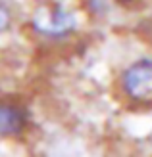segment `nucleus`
Masks as SVG:
<instances>
[{
    "mask_svg": "<svg viewBox=\"0 0 152 157\" xmlns=\"http://www.w3.org/2000/svg\"><path fill=\"white\" fill-rule=\"evenodd\" d=\"M33 29L46 38H64L71 35L77 27L75 15L64 6H41L33 13Z\"/></svg>",
    "mask_w": 152,
    "mask_h": 157,
    "instance_id": "2",
    "label": "nucleus"
},
{
    "mask_svg": "<svg viewBox=\"0 0 152 157\" xmlns=\"http://www.w3.org/2000/svg\"><path fill=\"white\" fill-rule=\"evenodd\" d=\"M146 33H148V40L152 42V23H150V25H148V31H146Z\"/></svg>",
    "mask_w": 152,
    "mask_h": 157,
    "instance_id": "5",
    "label": "nucleus"
},
{
    "mask_svg": "<svg viewBox=\"0 0 152 157\" xmlns=\"http://www.w3.org/2000/svg\"><path fill=\"white\" fill-rule=\"evenodd\" d=\"M27 127L25 109L0 101V136H18Z\"/></svg>",
    "mask_w": 152,
    "mask_h": 157,
    "instance_id": "3",
    "label": "nucleus"
},
{
    "mask_svg": "<svg viewBox=\"0 0 152 157\" xmlns=\"http://www.w3.org/2000/svg\"><path fill=\"white\" fill-rule=\"evenodd\" d=\"M119 92L137 107H152V58H139L119 73Z\"/></svg>",
    "mask_w": 152,
    "mask_h": 157,
    "instance_id": "1",
    "label": "nucleus"
},
{
    "mask_svg": "<svg viewBox=\"0 0 152 157\" xmlns=\"http://www.w3.org/2000/svg\"><path fill=\"white\" fill-rule=\"evenodd\" d=\"M10 21H12V13H10V10H8L6 4L0 2V33L10 27Z\"/></svg>",
    "mask_w": 152,
    "mask_h": 157,
    "instance_id": "4",
    "label": "nucleus"
}]
</instances>
